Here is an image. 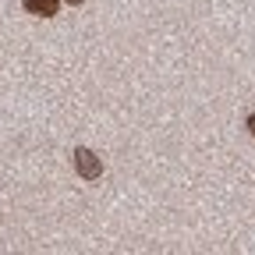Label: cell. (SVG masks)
I'll list each match as a JSON object with an SVG mask.
<instances>
[{"mask_svg":"<svg viewBox=\"0 0 255 255\" xmlns=\"http://www.w3.org/2000/svg\"><path fill=\"white\" fill-rule=\"evenodd\" d=\"M75 167H78V174H82L85 181H96V177H100V170H103L100 156H96L92 149H75Z\"/></svg>","mask_w":255,"mask_h":255,"instance_id":"1","label":"cell"},{"mask_svg":"<svg viewBox=\"0 0 255 255\" xmlns=\"http://www.w3.org/2000/svg\"><path fill=\"white\" fill-rule=\"evenodd\" d=\"M28 14H43V18H53L57 14V0H21Z\"/></svg>","mask_w":255,"mask_h":255,"instance_id":"2","label":"cell"},{"mask_svg":"<svg viewBox=\"0 0 255 255\" xmlns=\"http://www.w3.org/2000/svg\"><path fill=\"white\" fill-rule=\"evenodd\" d=\"M248 131H252V135H255V114H252V117H248Z\"/></svg>","mask_w":255,"mask_h":255,"instance_id":"3","label":"cell"},{"mask_svg":"<svg viewBox=\"0 0 255 255\" xmlns=\"http://www.w3.org/2000/svg\"><path fill=\"white\" fill-rule=\"evenodd\" d=\"M68 4H82V0H68Z\"/></svg>","mask_w":255,"mask_h":255,"instance_id":"4","label":"cell"}]
</instances>
